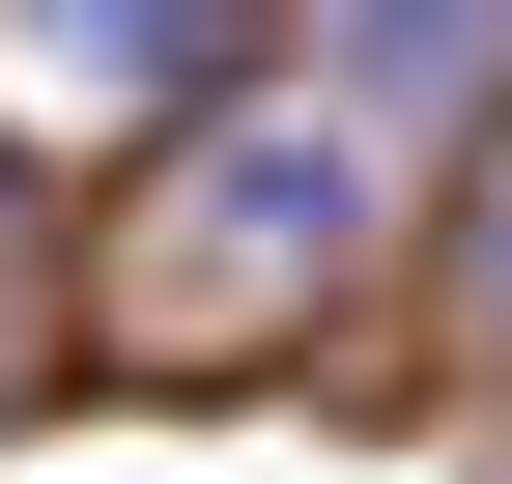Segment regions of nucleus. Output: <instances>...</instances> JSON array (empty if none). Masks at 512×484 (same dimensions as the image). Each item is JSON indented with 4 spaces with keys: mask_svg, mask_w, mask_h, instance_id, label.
I'll list each match as a JSON object with an SVG mask.
<instances>
[{
    "mask_svg": "<svg viewBox=\"0 0 512 484\" xmlns=\"http://www.w3.org/2000/svg\"><path fill=\"white\" fill-rule=\"evenodd\" d=\"M57 57H86V86H228L256 57V0H29Z\"/></svg>",
    "mask_w": 512,
    "mask_h": 484,
    "instance_id": "nucleus-1",
    "label": "nucleus"
}]
</instances>
